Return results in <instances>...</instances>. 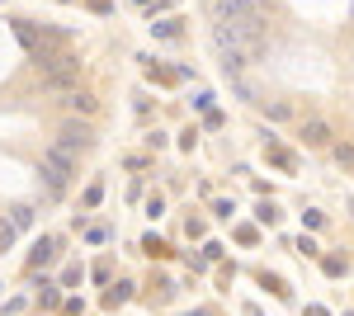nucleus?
I'll use <instances>...</instances> for the list:
<instances>
[{
  "label": "nucleus",
  "instance_id": "nucleus-1",
  "mask_svg": "<svg viewBox=\"0 0 354 316\" xmlns=\"http://www.w3.org/2000/svg\"><path fill=\"white\" fill-rule=\"evenodd\" d=\"M213 43H218L222 57H241V62L260 57V53H265V10L250 5V10H241L236 19L213 24Z\"/></svg>",
  "mask_w": 354,
  "mask_h": 316
},
{
  "label": "nucleus",
  "instance_id": "nucleus-11",
  "mask_svg": "<svg viewBox=\"0 0 354 316\" xmlns=\"http://www.w3.org/2000/svg\"><path fill=\"white\" fill-rule=\"evenodd\" d=\"M48 255H53V241H38V250H33V264H43Z\"/></svg>",
  "mask_w": 354,
  "mask_h": 316
},
{
  "label": "nucleus",
  "instance_id": "nucleus-6",
  "mask_svg": "<svg viewBox=\"0 0 354 316\" xmlns=\"http://www.w3.org/2000/svg\"><path fill=\"white\" fill-rule=\"evenodd\" d=\"M250 5H255V0H208V15H213V24H222V19H236Z\"/></svg>",
  "mask_w": 354,
  "mask_h": 316
},
{
  "label": "nucleus",
  "instance_id": "nucleus-9",
  "mask_svg": "<svg viewBox=\"0 0 354 316\" xmlns=\"http://www.w3.org/2000/svg\"><path fill=\"white\" fill-rule=\"evenodd\" d=\"M15 232H19V227H15V222H5V217H0V245H5V250H10V245H15Z\"/></svg>",
  "mask_w": 354,
  "mask_h": 316
},
{
  "label": "nucleus",
  "instance_id": "nucleus-8",
  "mask_svg": "<svg viewBox=\"0 0 354 316\" xmlns=\"http://www.w3.org/2000/svg\"><path fill=\"white\" fill-rule=\"evenodd\" d=\"M265 113H270V118H288L293 104H288V100H274V104H265Z\"/></svg>",
  "mask_w": 354,
  "mask_h": 316
},
{
  "label": "nucleus",
  "instance_id": "nucleus-3",
  "mask_svg": "<svg viewBox=\"0 0 354 316\" xmlns=\"http://www.w3.org/2000/svg\"><path fill=\"white\" fill-rule=\"evenodd\" d=\"M71 170H76V156H71V151H62V147H48V151H43V180H48V189H53V194H62V189H66Z\"/></svg>",
  "mask_w": 354,
  "mask_h": 316
},
{
  "label": "nucleus",
  "instance_id": "nucleus-5",
  "mask_svg": "<svg viewBox=\"0 0 354 316\" xmlns=\"http://www.w3.org/2000/svg\"><path fill=\"white\" fill-rule=\"evenodd\" d=\"M298 137H302V142H307V147H330V128H326V123H322V118H302Z\"/></svg>",
  "mask_w": 354,
  "mask_h": 316
},
{
  "label": "nucleus",
  "instance_id": "nucleus-10",
  "mask_svg": "<svg viewBox=\"0 0 354 316\" xmlns=\"http://www.w3.org/2000/svg\"><path fill=\"white\" fill-rule=\"evenodd\" d=\"M335 160H340V165H354V147H345V142H340V147H335Z\"/></svg>",
  "mask_w": 354,
  "mask_h": 316
},
{
  "label": "nucleus",
  "instance_id": "nucleus-13",
  "mask_svg": "<svg viewBox=\"0 0 354 316\" xmlns=\"http://www.w3.org/2000/svg\"><path fill=\"white\" fill-rule=\"evenodd\" d=\"M0 250H5V245H0Z\"/></svg>",
  "mask_w": 354,
  "mask_h": 316
},
{
  "label": "nucleus",
  "instance_id": "nucleus-12",
  "mask_svg": "<svg viewBox=\"0 0 354 316\" xmlns=\"http://www.w3.org/2000/svg\"><path fill=\"white\" fill-rule=\"evenodd\" d=\"M10 222H15V227H28V222H33V212H28V208H15V217H10Z\"/></svg>",
  "mask_w": 354,
  "mask_h": 316
},
{
  "label": "nucleus",
  "instance_id": "nucleus-2",
  "mask_svg": "<svg viewBox=\"0 0 354 316\" xmlns=\"http://www.w3.org/2000/svg\"><path fill=\"white\" fill-rule=\"evenodd\" d=\"M38 71H43V85H57V90H66L71 80L81 76V57L71 53V48H53V53H38Z\"/></svg>",
  "mask_w": 354,
  "mask_h": 316
},
{
  "label": "nucleus",
  "instance_id": "nucleus-4",
  "mask_svg": "<svg viewBox=\"0 0 354 316\" xmlns=\"http://www.w3.org/2000/svg\"><path fill=\"white\" fill-rule=\"evenodd\" d=\"M90 142H95V137H90V128H85V123H76V118H66V123H62V132H57V142H53V147L71 151V156H81V151H90Z\"/></svg>",
  "mask_w": 354,
  "mask_h": 316
},
{
  "label": "nucleus",
  "instance_id": "nucleus-7",
  "mask_svg": "<svg viewBox=\"0 0 354 316\" xmlns=\"http://www.w3.org/2000/svg\"><path fill=\"white\" fill-rule=\"evenodd\" d=\"M62 104H66V113L90 118V113H95V95H90V90H66V95H62Z\"/></svg>",
  "mask_w": 354,
  "mask_h": 316
}]
</instances>
